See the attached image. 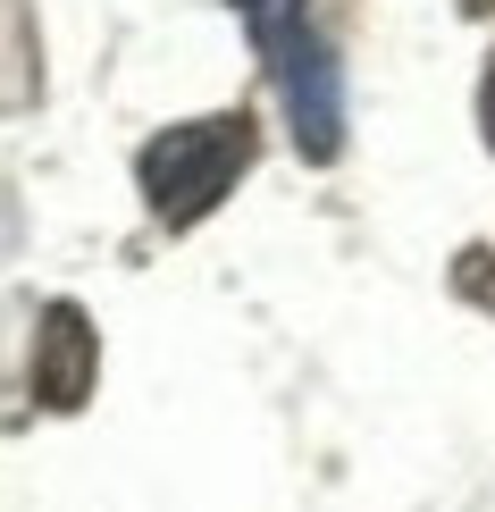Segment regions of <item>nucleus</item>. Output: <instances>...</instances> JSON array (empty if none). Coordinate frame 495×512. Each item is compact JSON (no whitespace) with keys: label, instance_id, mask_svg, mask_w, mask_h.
<instances>
[{"label":"nucleus","instance_id":"20e7f679","mask_svg":"<svg viewBox=\"0 0 495 512\" xmlns=\"http://www.w3.org/2000/svg\"><path fill=\"white\" fill-rule=\"evenodd\" d=\"M235 9H244V26H252V42H269V34L303 26V0H235Z\"/></svg>","mask_w":495,"mask_h":512},{"label":"nucleus","instance_id":"423d86ee","mask_svg":"<svg viewBox=\"0 0 495 512\" xmlns=\"http://www.w3.org/2000/svg\"><path fill=\"white\" fill-rule=\"evenodd\" d=\"M462 9H470V17H487V9H495V0H462Z\"/></svg>","mask_w":495,"mask_h":512},{"label":"nucleus","instance_id":"f03ea898","mask_svg":"<svg viewBox=\"0 0 495 512\" xmlns=\"http://www.w3.org/2000/svg\"><path fill=\"white\" fill-rule=\"evenodd\" d=\"M261 59H269V76H277V93H286V118H294L303 160H336L344 152V68H336L328 42L311 34V17H303V26H286V34H269Z\"/></svg>","mask_w":495,"mask_h":512},{"label":"nucleus","instance_id":"39448f33","mask_svg":"<svg viewBox=\"0 0 495 512\" xmlns=\"http://www.w3.org/2000/svg\"><path fill=\"white\" fill-rule=\"evenodd\" d=\"M479 126H487V143H495V68H487V84H479Z\"/></svg>","mask_w":495,"mask_h":512},{"label":"nucleus","instance_id":"f257e3e1","mask_svg":"<svg viewBox=\"0 0 495 512\" xmlns=\"http://www.w3.org/2000/svg\"><path fill=\"white\" fill-rule=\"evenodd\" d=\"M244 168H252V118L227 110V118H193V126L152 135L143 160H135V177H143V202H152L168 227H193V219H210V210L235 194Z\"/></svg>","mask_w":495,"mask_h":512},{"label":"nucleus","instance_id":"7ed1b4c3","mask_svg":"<svg viewBox=\"0 0 495 512\" xmlns=\"http://www.w3.org/2000/svg\"><path fill=\"white\" fill-rule=\"evenodd\" d=\"M93 370H101V336L76 303H42L34 319V403L51 412H76L93 395Z\"/></svg>","mask_w":495,"mask_h":512}]
</instances>
